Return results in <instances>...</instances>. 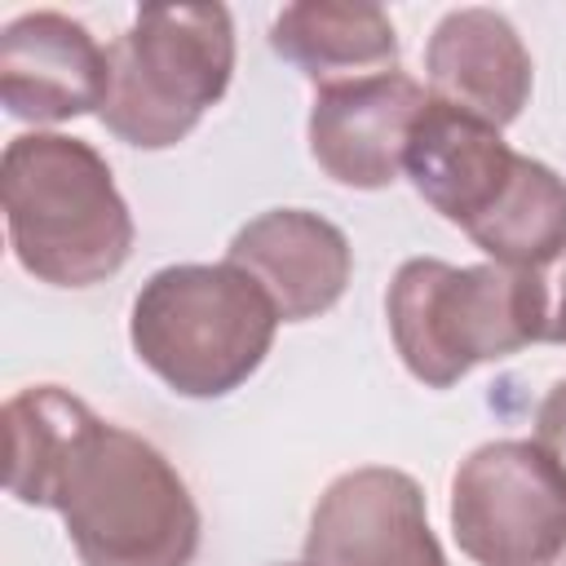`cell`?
I'll use <instances>...</instances> for the list:
<instances>
[{"instance_id": "7c38bea8", "label": "cell", "mask_w": 566, "mask_h": 566, "mask_svg": "<svg viewBox=\"0 0 566 566\" xmlns=\"http://www.w3.org/2000/svg\"><path fill=\"white\" fill-rule=\"evenodd\" d=\"M402 168H407L416 195L438 217L469 230L509 186V177L517 168V150H509L500 128L429 97V106L420 111V119L411 128Z\"/></svg>"}, {"instance_id": "5bb4252c", "label": "cell", "mask_w": 566, "mask_h": 566, "mask_svg": "<svg viewBox=\"0 0 566 566\" xmlns=\"http://www.w3.org/2000/svg\"><path fill=\"white\" fill-rule=\"evenodd\" d=\"M97 416L57 385H31L4 402V486L13 500L49 509L57 478Z\"/></svg>"}, {"instance_id": "ba28073f", "label": "cell", "mask_w": 566, "mask_h": 566, "mask_svg": "<svg viewBox=\"0 0 566 566\" xmlns=\"http://www.w3.org/2000/svg\"><path fill=\"white\" fill-rule=\"evenodd\" d=\"M424 106L429 93L402 71L318 88L310 111V155L332 181L380 190L402 172L407 142Z\"/></svg>"}, {"instance_id": "8fae6325", "label": "cell", "mask_w": 566, "mask_h": 566, "mask_svg": "<svg viewBox=\"0 0 566 566\" xmlns=\"http://www.w3.org/2000/svg\"><path fill=\"white\" fill-rule=\"evenodd\" d=\"M429 97L504 128L531 97V53L513 22L495 9H451L424 53Z\"/></svg>"}, {"instance_id": "30bf717a", "label": "cell", "mask_w": 566, "mask_h": 566, "mask_svg": "<svg viewBox=\"0 0 566 566\" xmlns=\"http://www.w3.org/2000/svg\"><path fill=\"white\" fill-rule=\"evenodd\" d=\"M226 261L270 296L283 323L327 314L345 296L354 270L349 239L305 208H270L252 217L230 239Z\"/></svg>"}, {"instance_id": "5b68a950", "label": "cell", "mask_w": 566, "mask_h": 566, "mask_svg": "<svg viewBox=\"0 0 566 566\" xmlns=\"http://www.w3.org/2000/svg\"><path fill=\"white\" fill-rule=\"evenodd\" d=\"M102 124L142 150L177 146L234 75V27L221 4H150L106 49Z\"/></svg>"}, {"instance_id": "4fadbf2b", "label": "cell", "mask_w": 566, "mask_h": 566, "mask_svg": "<svg viewBox=\"0 0 566 566\" xmlns=\"http://www.w3.org/2000/svg\"><path fill=\"white\" fill-rule=\"evenodd\" d=\"M270 44L279 57L301 66L318 88L385 75L398 62V35L389 13L354 0L287 4L270 27Z\"/></svg>"}, {"instance_id": "9a60e30c", "label": "cell", "mask_w": 566, "mask_h": 566, "mask_svg": "<svg viewBox=\"0 0 566 566\" xmlns=\"http://www.w3.org/2000/svg\"><path fill=\"white\" fill-rule=\"evenodd\" d=\"M464 234L495 265L539 270L566 248V181L548 164L517 155V168L500 199Z\"/></svg>"}, {"instance_id": "3957f363", "label": "cell", "mask_w": 566, "mask_h": 566, "mask_svg": "<svg viewBox=\"0 0 566 566\" xmlns=\"http://www.w3.org/2000/svg\"><path fill=\"white\" fill-rule=\"evenodd\" d=\"M279 323L270 296L230 261L168 265L142 283L128 336L172 394L221 398L265 363Z\"/></svg>"}, {"instance_id": "2e32d148", "label": "cell", "mask_w": 566, "mask_h": 566, "mask_svg": "<svg viewBox=\"0 0 566 566\" xmlns=\"http://www.w3.org/2000/svg\"><path fill=\"white\" fill-rule=\"evenodd\" d=\"M539 287V340L566 345V248L535 270Z\"/></svg>"}, {"instance_id": "52a82bcc", "label": "cell", "mask_w": 566, "mask_h": 566, "mask_svg": "<svg viewBox=\"0 0 566 566\" xmlns=\"http://www.w3.org/2000/svg\"><path fill=\"white\" fill-rule=\"evenodd\" d=\"M310 566H447L411 473L367 464L340 473L305 531Z\"/></svg>"}, {"instance_id": "6da1fadb", "label": "cell", "mask_w": 566, "mask_h": 566, "mask_svg": "<svg viewBox=\"0 0 566 566\" xmlns=\"http://www.w3.org/2000/svg\"><path fill=\"white\" fill-rule=\"evenodd\" d=\"M0 195L13 256L53 287H93L133 252V217L106 159L62 133H22L4 146Z\"/></svg>"}, {"instance_id": "d6986e66", "label": "cell", "mask_w": 566, "mask_h": 566, "mask_svg": "<svg viewBox=\"0 0 566 566\" xmlns=\"http://www.w3.org/2000/svg\"><path fill=\"white\" fill-rule=\"evenodd\" d=\"M301 566H310V562H301Z\"/></svg>"}, {"instance_id": "277c9868", "label": "cell", "mask_w": 566, "mask_h": 566, "mask_svg": "<svg viewBox=\"0 0 566 566\" xmlns=\"http://www.w3.org/2000/svg\"><path fill=\"white\" fill-rule=\"evenodd\" d=\"M398 358L429 389L455 385L478 363L509 358L539 340L535 270L407 261L385 296Z\"/></svg>"}, {"instance_id": "ac0fdd59", "label": "cell", "mask_w": 566, "mask_h": 566, "mask_svg": "<svg viewBox=\"0 0 566 566\" xmlns=\"http://www.w3.org/2000/svg\"><path fill=\"white\" fill-rule=\"evenodd\" d=\"M548 566H566V544H562V553H557V557H553Z\"/></svg>"}, {"instance_id": "7a4b0ae2", "label": "cell", "mask_w": 566, "mask_h": 566, "mask_svg": "<svg viewBox=\"0 0 566 566\" xmlns=\"http://www.w3.org/2000/svg\"><path fill=\"white\" fill-rule=\"evenodd\" d=\"M84 566H190L199 509L186 478L133 429L93 420L75 442L53 504Z\"/></svg>"}, {"instance_id": "e0dca14e", "label": "cell", "mask_w": 566, "mask_h": 566, "mask_svg": "<svg viewBox=\"0 0 566 566\" xmlns=\"http://www.w3.org/2000/svg\"><path fill=\"white\" fill-rule=\"evenodd\" d=\"M535 447L553 460V469L566 482V380H557L535 411Z\"/></svg>"}, {"instance_id": "8992f818", "label": "cell", "mask_w": 566, "mask_h": 566, "mask_svg": "<svg viewBox=\"0 0 566 566\" xmlns=\"http://www.w3.org/2000/svg\"><path fill=\"white\" fill-rule=\"evenodd\" d=\"M451 535L478 566H548L566 544V482L535 442H486L451 478Z\"/></svg>"}, {"instance_id": "9c48e42d", "label": "cell", "mask_w": 566, "mask_h": 566, "mask_svg": "<svg viewBox=\"0 0 566 566\" xmlns=\"http://www.w3.org/2000/svg\"><path fill=\"white\" fill-rule=\"evenodd\" d=\"M111 88L106 49L66 13L35 9L0 35V97L13 119L62 124L102 111Z\"/></svg>"}]
</instances>
